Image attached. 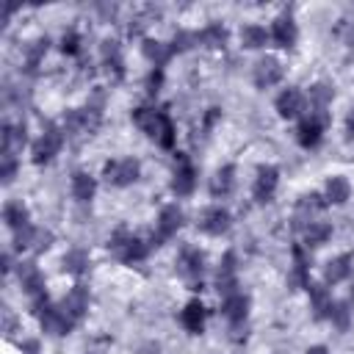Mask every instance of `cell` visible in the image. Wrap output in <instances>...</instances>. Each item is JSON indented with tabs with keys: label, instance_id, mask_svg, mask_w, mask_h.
Listing matches in <instances>:
<instances>
[{
	"label": "cell",
	"instance_id": "18",
	"mask_svg": "<svg viewBox=\"0 0 354 354\" xmlns=\"http://www.w3.org/2000/svg\"><path fill=\"white\" fill-rule=\"evenodd\" d=\"M216 290L221 296L238 293V260H235V252H227L221 257L218 271H216Z\"/></svg>",
	"mask_w": 354,
	"mask_h": 354
},
{
	"label": "cell",
	"instance_id": "41",
	"mask_svg": "<svg viewBox=\"0 0 354 354\" xmlns=\"http://www.w3.org/2000/svg\"><path fill=\"white\" fill-rule=\"evenodd\" d=\"M163 69L160 66H152L149 72H147V77H144V88H147V94L149 97H158L160 94V88H163Z\"/></svg>",
	"mask_w": 354,
	"mask_h": 354
},
{
	"label": "cell",
	"instance_id": "17",
	"mask_svg": "<svg viewBox=\"0 0 354 354\" xmlns=\"http://www.w3.org/2000/svg\"><path fill=\"white\" fill-rule=\"evenodd\" d=\"M17 277H19V285H22V290H25V296H28L30 301L47 293V290H44V274H41V268H39L33 260L19 263Z\"/></svg>",
	"mask_w": 354,
	"mask_h": 354
},
{
	"label": "cell",
	"instance_id": "2",
	"mask_svg": "<svg viewBox=\"0 0 354 354\" xmlns=\"http://www.w3.org/2000/svg\"><path fill=\"white\" fill-rule=\"evenodd\" d=\"M108 252H111L119 263L133 266V263H141V260L149 254V243H147L141 235L130 232L127 227H119V230H113L111 238H108Z\"/></svg>",
	"mask_w": 354,
	"mask_h": 354
},
{
	"label": "cell",
	"instance_id": "11",
	"mask_svg": "<svg viewBox=\"0 0 354 354\" xmlns=\"http://www.w3.org/2000/svg\"><path fill=\"white\" fill-rule=\"evenodd\" d=\"M196 227H199V232L218 238V235H224V232L232 227V213H230L227 207H221V205H207V207L199 213Z\"/></svg>",
	"mask_w": 354,
	"mask_h": 354
},
{
	"label": "cell",
	"instance_id": "16",
	"mask_svg": "<svg viewBox=\"0 0 354 354\" xmlns=\"http://www.w3.org/2000/svg\"><path fill=\"white\" fill-rule=\"evenodd\" d=\"M100 61L113 80H124V55H122V44L116 39L100 41Z\"/></svg>",
	"mask_w": 354,
	"mask_h": 354
},
{
	"label": "cell",
	"instance_id": "37",
	"mask_svg": "<svg viewBox=\"0 0 354 354\" xmlns=\"http://www.w3.org/2000/svg\"><path fill=\"white\" fill-rule=\"evenodd\" d=\"M39 227H33V224H28V227H22V230H17L14 232V249L17 252H25V249H36V243H39Z\"/></svg>",
	"mask_w": 354,
	"mask_h": 354
},
{
	"label": "cell",
	"instance_id": "25",
	"mask_svg": "<svg viewBox=\"0 0 354 354\" xmlns=\"http://www.w3.org/2000/svg\"><path fill=\"white\" fill-rule=\"evenodd\" d=\"M69 191H72V196H75L77 202H91L94 194H97V177H91L88 171L77 169V171H72Z\"/></svg>",
	"mask_w": 354,
	"mask_h": 354
},
{
	"label": "cell",
	"instance_id": "19",
	"mask_svg": "<svg viewBox=\"0 0 354 354\" xmlns=\"http://www.w3.org/2000/svg\"><path fill=\"white\" fill-rule=\"evenodd\" d=\"M307 293H310L313 318H315V321H329V313H332V307H335L332 293H329V285H324V282H310V285H307Z\"/></svg>",
	"mask_w": 354,
	"mask_h": 354
},
{
	"label": "cell",
	"instance_id": "12",
	"mask_svg": "<svg viewBox=\"0 0 354 354\" xmlns=\"http://www.w3.org/2000/svg\"><path fill=\"white\" fill-rule=\"evenodd\" d=\"M274 108L279 113V119H301L304 111H307V97L299 86H288L277 94L274 100Z\"/></svg>",
	"mask_w": 354,
	"mask_h": 354
},
{
	"label": "cell",
	"instance_id": "40",
	"mask_svg": "<svg viewBox=\"0 0 354 354\" xmlns=\"http://www.w3.org/2000/svg\"><path fill=\"white\" fill-rule=\"evenodd\" d=\"M80 50H83L80 33H77V30H66V33L61 36V53H64V55H80Z\"/></svg>",
	"mask_w": 354,
	"mask_h": 354
},
{
	"label": "cell",
	"instance_id": "27",
	"mask_svg": "<svg viewBox=\"0 0 354 354\" xmlns=\"http://www.w3.org/2000/svg\"><path fill=\"white\" fill-rule=\"evenodd\" d=\"M324 199H326V205H343V202H348V196H351V183L343 177V174H332L329 180H326V185H324Z\"/></svg>",
	"mask_w": 354,
	"mask_h": 354
},
{
	"label": "cell",
	"instance_id": "6",
	"mask_svg": "<svg viewBox=\"0 0 354 354\" xmlns=\"http://www.w3.org/2000/svg\"><path fill=\"white\" fill-rule=\"evenodd\" d=\"M138 177H141L138 158H113V160H105V166H102V180L113 188H127Z\"/></svg>",
	"mask_w": 354,
	"mask_h": 354
},
{
	"label": "cell",
	"instance_id": "36",
	"mask_svg": "<svg viewBox=\"0 0 354 354\" xmlns=\"http://www.w3.org/2000/svg\"><path fill=\"white\" fill-rule=\"evenodd\" d=\"M88 263H91V257H88L86 249H69V252L64 254V260H61V268H64L66 274H72V277H80V274H86Z\"/></svg>",
	"mask_w": 354,
	"mask_h": 354
},
{
	"label": "cell",
	"instance_id": "20",
	"mask_svg": "<svg viewBox=\"0 0 354 354\" xmlns=\"http://www.w3.org/2000/svg\"><path fill=\"white\" fill-rule=\"evenodd\" d=\"M88 304H91V296H88V288H86V285H75V288H69V293L61 299L64 313H66L75 324L88 313Z\"/></svg>",
	"mask_w": 354,
	"mask_h": 354
},
{
	"label": "cell",
	"instance_id": "35",
	"mask_svg": "<svg viewBox=\"0 0 354 354\" xmlns=\"http://www.w3.org/2000/svg\"><path fill=\"white\" fill-rule=\"evenodd\" d=\"M290 282L301 285V288L310 285V260H307L304 246H299V243L293 246V274H290Z\"/></svg>",
	"mask_w": 354,
	"mask_h": 354
},
{
	"label": "cell",
	"instance_id": "5",
	"mask_svg": "<svg viewBox=\"0 0 354 354\" xmlns=\"http://www.w3.org/2000/svg\"><path fill=\"white\" fill-rule=\"evenodd\" d=\"M100 119H102V111L100 105H86V108H72L64 113V133L66 136H91L97 127H100Z\"/></svg>",
	"mask_w": 354,
	"mask_h": 354
},
{
	"label": "cell",
	"instance_id": "29",
	"mask_svg": "<svg viewBox=\"0 0 354 354\" xmlns=\"http://www.w3.org/2000/svg\"><path fill=\"white\" fill-rule=\"evenodd\" d=\"M238 39H241V47H243V50H260V47H266V44L271 41V33H268L263 25L249 22V25L241 28Z\"/></svg>",
	"mask_w": 354,
	"mask_h": 354
},
{
	"label": "cell",
	"instance_id": "1",
	"mask_svg": "<svg viewBox=\"0 0 354 354\" xmlns=\"http://www.w3.org/2000/svg\"><path fill=\"white\" fill-rule=\"evenodd\" d=\"M130 116H133V124H136L147 138H152L160 149H174L177 127H174V122H171V116H169L166 111L138 105Z\"/></svg>",
	"mask_w": 354,
	"mask_h": 354
},
{
	"label": "cell",
	"instance_id": "32",
	"mask_svg": "<svg viewBox=\"0 0 354 354\" xmlns=\"http://www.w3.org/2000/svg\"><path fill=\"white\" fill-rule=\"evenodd\" d=\"M3 221H6V227H8L11 232H17V230H22V227L30 224V213H28V207H25L22 202L11 199V202L3 205Z\"/></svg>",
	"mask_w": 354,
	"mask_h": 354
},
{
	"label": "cell",
	"instance_id": "23",
	"mask_svg": "<svg viewBox=\"0 0 354 354\" xmlns=\"http://www.w3.org/2000/svg\"><path fill=\"white\" fill-rule=\"evenodd\" d=\"M351 268H354V254L343 252L337 257H332L326 266H324V285H340L351 277Z\"/></svg>",
	"mask_w": 354,
	"mask_h": 354
},
{
	"label": "cell",
	"instance_id": "46",
	"mask_svg": "<svg viewBox=\"0 0 354 354\" xmlns=\"http://www.w3.org/2000/svg\"><path fill=\"white\" fill-rule=\"evenodd\" d=\"M304 354H329V348H326V346H321V343H318V346H310V348H307V351H304Z\"/></svg>",
	"mask_w": 354,
	"mask_h": 354
},
{
	"label": "cell",
	"instance_id": "3",
	"mask_svg": "<svg viewBox=\"0 0 354 354\" xmlns=\"http://www.w3.org/2000/svg\"><path fill=\"white\" fill-rule=\"evenodd\" d=\"M30 310H33V315L39 318V326H41L44 335L61 337V335H69L72 326H75V321L64 313V307H61V304H53V301L47 299V293L39 296V299H33V301H30Z\"/></svg>",
	"mask_w": 354,
	"mask_h": 354
},
{
	"label": "cell",
	"instance_id": "9",
	"mask_svg": "<svg viewBox=\"0 0 354 354\" xmlns=\"http://www.w3.org/2000/svg\"><path fill=\"white\" fill-rule=\"evenodd\" d=\"M177 271L180 277L191 285V290H202V277H205V252L196 246H183L177 254Z\"/></svg>",
	"mask_w": 354,
	"mask_h": 354
},
{
	"label": "cell",
	"instance_id": "13",
	"mask_svg": "<svg viewBox=\"0 0 354 354\" xmlns=\"http://www.w3.org/2000/svg\"><path fill=\"white\" fill-rule=\"evenodd\" d=\"M268 33H271V41H274L277 47H282V50H293L296 41H299V25H296V19H293L290 11L277 14Z\"/></svg>",
	"mask_w": 354,
	"mask_h": 354
},
{
	"label": "cell",
	"instance_id": "4",
	"mask_svg": "<svg viewBox=\"0 0 354 354\" xmlns=\"http://www.w3.org/2000/svg\"><path fill=\"white\" fill-rule=\"evenodd\" d=\"M64 141H66L64 127H58L55 122H47V124L41 127V136H39V138L33 141V147H30V160H33L36 166H47V163L61 152Z\"/></svg>",
	"mask_w": 354,
	"mask_h": 354
},
{
	"label": "cell",
	"instance_id": "28",
	"mask_svg": "<svg viewBox=\"0 0 354 354\" xmlns=\"http://www.w3.org/2000/svg\"><path fill=\"white\" fill-rule=\"evenodd\" d=\"M196 39H199V44H205V47H210V50H224L227 41H230V30H227V25H221V22H210V25H205V28L196 33Z\"/></svg>",
	"mask_w": 354,
	"mask_h": 354
},
{
	"label": "cell",
	"instance_id": "26",
	"mask_svg": "<svg viewBox=\"0 0 354 354\" xmlns=\"http://www.w3.org/2000/svg\"><path fill=\"white\" fill-rule=\"evenodd\" d=\"M141 55H144L152 66H160V69H163V64L174 55V50H171L169 41H160V39H141Z\"/></svg>",
	"mask_w": 354,
	"mask_h": 354
},
{
	"label": "cell",
	"instance_id": "47",
	"mask_svg": "<svg viewBox=\"0 0 354 354\" xmlns=\"http://www.w3.org/2000/svg\"><path fill=\"white\" fill-rule=\"evenodd\" d=\"M11 268H14V266H11V254L6 252V254H3V271H11Z\"/></svg>",
	"mask_w": 354,
	"mask_h": 354
},
{
	"label": "cell",
	"instance_id": "42",
	"mask_svg": "<svg viewBox=\"0 0 354 354\" xmlns=\"http://www.w3.org/2000/svg\"><path fill=\"white\" fill-rule=\"evenodd\" d=\"M169 44H171L174 53H185V50H191L194 44H199V39H196V33H191V30H177Z\"/></svg>",
	"mask_w": 354,
	"mask_h": 354
},
{
	"label": "cell",
	"instance_id": "31",
	"mask_svg": "<svg viewBox=\"0 0 354 354\" xmlns=\"http://www.w3.org/2000/svg\"><path fill=\"white\" fill-rule=\"evenodd\" d=\"M304 97H307V102H310L313 111H326V108L332 105V100H335V88H332V83L318 80V83H313V86L307 88Z\"/></svg>",
	"mask_w": 354,
	"mask_h": 354
},
{
	"label": "cell",
	"instance_id": "33",
	"mask_svg": "<svg viewBox=\"0 0 354 354\" xmlns=\"http://www.w3.org/2000/svg\"><path fill=\"white\" fill-rule=\"evenodd\" d=\"M47 47H50V39H47V36H39V39H33V41L25 44V53H22L25 72H36V69H39V64H41L44 55H47Z\"/></svg>",
	"mask_w": 354,
	"mask_h": 354
},
{
	"label": "cell",
	"instance_id": "10",
	"mask_svg": "<svg viewBox=\"0 0 354 354\" xmlns=\"http://www.w3.org/2000/svg\"><path fill=\"white\" fill-rule=\"evenodd\" d=\"M174 196H191L196 188V169L185 152H174V166H171V183H169Z\"/></svg>",
	"mask_w": 354,
	"mask_h": 354
},
{
	"label": "cell",
	"instance_id": "30",
	"mask_svg": "<svg viewBox=\"0 0 354 354\" xmlns=\"http://www.w3.org/2000/svg\"><path fill=\"white\" fill-rule=\"evenodd\" d=\"M301 238H304V249H318L332 238V224L329 221H310L307 227H301Z\"/></svg>",
	"mask_w": 354,
	"mask_h": 354
},
{
	"label": "cell",
	"instance_id": "7",
	"mask_svg": "<svg viewBox=\"0 0 354 354\" xmlns=\"http://www.w3.org/2000/svg\"><path fill=\"white\" fill-rule=\"evenodd\" d=\"M185 224V213L180 205H163L160 213H158V221H155V230H152V238H149V246H163L169 238H174Z\"/></svg>",
	"mask_w": 354,
	"mask_h": 354
},
{
	"label": "cell",
	"instance_id": "38",
	"mask_svg": "<svg viewBox=\"0 0 354 354\" xmlns=\"http://www.w3.org/2000/svg\"><path fill=\"white\" fill-rule=\"evenodd\" d=\"M324 207H326L324 194L310 191V194H304V196L299 199V216H296V218H301V216H313V213H318V210H324Z\"/></svg>",
	"mask_w": 354,
	"mask_h": 354
},
{
	"label": "cell",
	"instance_id": "48",
	"mask_svg": "<svg viewBox=\"0 0 354 354\" xmlns=\"http://www.w3.org/2000/svg\"><path fill=\"white\" fill-rule=\"evenodd\" d=\"M351 299H354V288H351Z\"/></svg>",
	"mask_w": 354,
	"mask_h": 354
},
{
	"label": "cell",
	"instance_id": "43",
	"mask_svg": "<svg viewBox=\"0 0 354 354\" xmlns=\"http://www.w3.org/2000/svg\"><path fill=\"white\" fill-rule=\"evenodd\" d=\"M17 169H19L17 155H3V158H0V177H3V185H8V183L17 177Z\"/></svg>",
	"mask_w": 354,
	"mask_h": 354
},
{
	"label": "cell",
	"instance_id": "8",
	"mask_svg": "<svg viewBox=\"0 0 354 354\" xmlns=\"http://www.w3.org/2000/svg\"><path fill=\"white\" fill-rule=\"evenodd\" d=\"M326 122H329V113L326 111H307L301 119H299V127H296V141L299 147L304 149H315L324 138V130H326Z\"/></svg>",
	"mask_w": 354,
	"mask_h": 354
},
{
	"label": "cell",
	"instance_id": "21",
	"mask_svg": "<svg viewBox=\"0 0 354 354\" xmlns=\"http://www.w3.org/2000/svg\"><path fill=\"white\" fill-rule=\"evenodd\" d=\"M205 321H207V307L199 299H191L183 310H180V324L188 335H202L205 332Z\"/></svg>",
	"mask_w": 354,
	"mask_h": 354
},
{
	"label": "cell",
	"instance_id": "45",
	"mask_svg": "<svg viewBox=\"0 0 354 354\" xmlns=\"http://www.w3.org/2000/svg\"><path fill=\"white\" fill-rule=\"evenodd\" d=\"M22 351H28V354H39V343H36V340H25V343H22Z\"/></svg>",
	"mask_w": 354,
	"mask_h": 354
},
{
	"label": "cell",
	"instance_id": "22",
	"mask_svg": "<svg viewBox=\"0 0 354 354\" xmlns=\"http://www.w3.org/2000/svg\"><path fill=\"white\" fill-rule=\"evenodd\" d=\"M249 307H252V299L238 290V293H232V296H224V301H221V315H224L232 326H238V324H243V321L249 318Z\"/></svg>",
	"mask_w": 354,
	"mask_h": 354
},
{
	"label": "cell",
	"instance_id": "14",
	"mask_svg": "<svg viewBox=\"0 0 354 354\" xmlns=\"http://www.w3.org/2000/svg\"><path fill=\"white\" fill-rule=\"evenodd\" d=\"M282 77H285V66H282V61H279V58H274V55L260 58V61L254 64V69H252V83H254L260 91H266V88H271V86H277Z\"/></svg>",
	"mask_w": 354,
	"mask_h": 354
},
{
	"label": "cell",
	"instance_id": "44",
	"mask_svg": "<svg viewBox=\"0 0 354 354\" xmlns=\"http://www.w3.org/2000/svg\"><path fill=\"white\" fill-rule=\"evenodd\" d=\"M343 133H346V141H354V105H351V111L346 113V122H343Z\"/></svg>",
	"mask_w": 354,
	"mask_h": 354
},
{
	"label": "cell",
	"instance_id": "15",
	"mask_svg": "<svg viewBox=\"0 0 354 354\" xmlns=\"http://www.w3.org/2000/svg\"><path fill=\"white\" fill-rule=\"evenodd\" d=\"M277 185H279V169L271 166V163L260 166L257 174H254V183H252V196H254V202H257V205L271 202L274 194H277Z\"/></svg>",
	"mask_w": 354,
	"mask_h": 354
},
{
	"label": "cell",
	"instance_id": "34",
	"mask_svg": "<svg viewBox=\"0 0 354 354\" xmlns=\"http://www.w3.org/2000/svg\"><path fill=\"white\" fill-rule=\"evenodd\" d=\"M25 141H28L25 124H11V122L3 124V155H14L17 149L25 147Z\"/></svg>",
	"mask_w": 354,
	"mask_h": 354
},
{
	"label": "cell",
	"instance_id": "24",
	"mask_svg": "<svg viewBox=\"0 0 354 354\" xmlns=\"http://www.w3.org/2000/svg\"><path fill=\"white\" fill-rule=\"evenodd\" d=\"M207 188H210V196H213V199H224V196H230L232 188H235V166H232V163L218 166V169L213 171V177H210Z\"/></svg>",
	"mask_w": 354,
	"mask_h": 354
},
{
	"label": "cell",
	"instance_id": "39",
	"mask_svg": "<svg viewBox=\"0 0 354 354\" xmlns=\"http://www.w3.org/2000/svg\"><path fill=\"white\" fill-rule=\"evenodd\" d=\"M329 321H332L335 329L346 332L348 324H351V310H348V304H346V301H335V307H332V313H329Z\"/></svg>",
	"mask_w": 354,
	"mask_h": 354
}]
</instances>
